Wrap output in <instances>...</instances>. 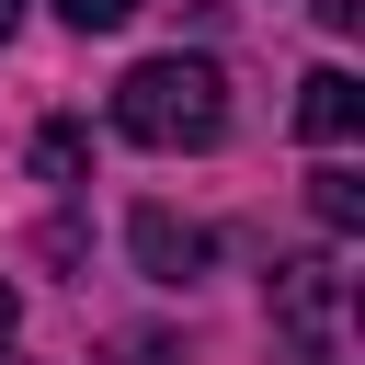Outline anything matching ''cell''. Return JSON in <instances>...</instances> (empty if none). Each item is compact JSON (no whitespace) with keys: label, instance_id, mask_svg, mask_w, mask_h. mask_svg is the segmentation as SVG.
<instances>
[{"label":"cell","instance_id":"8992f818","mask_svg":"<svg viewBox=\"0 0 365 365\" xmlns=\"http://www.w3.org/2000/svg\"><path fill=\"white\" fill-rule=\"evenodd\" d=\"M34 171H46V182H80V171H91V125H68V114L34 125Z\"/></svg>","mask_w":365,"mask_h":365},{"label":"cell","instance_id":"7a4b0ae2","mask_svg":"<svg viewBox=\"0 0 365 365\" xmlns=\"http://www.w3.org/2000/svg\"><path fill=\"white\" fill-rule=\"evenodd\" d=\"M331 297H342L331 262H274V331H285V365H342V342H331Z\"/></svg>","mask_w":365,"mask_h":365},{"label":"cell","instance_id":"9c48e42d","mask_svg":"<svg viewBox=\"0 0 365 365\" xmlns=\"http://www.w3.org/2000/svg\"><path fill=\"white\" fill-rule=\"evenodd\" d=\"M308 11H319L331 34H354V23H365V0H308Z\"/></svg>","mask_w":365,"mask_h":365},{"label":"cell","instance_id":"5b68a950","mask_svg":"<svg viewBox=\"0 0 365 365\" xmlns=\"http://www.w3.org/2000/svg\"><path fill=\"white\" fill-rule=\"evenodd\" d=\"M308 205H319V228H331V240H354V228H365V182H354L342 160H319V171H308Z\"/></svg>","mask_w":365,"mask_h":365},{"label":"cell","instance_id":"277c9868","mask_svg":"<svg viewBox=\"0 0 365 365\" xmlns=\"http://www.w3.org/2000/svg\"><path fill=\"white\" fill-rule=\"evenodd\" d=\"M354 125H365V80H354V68H308V91H297V137L342 148Z\"/></svg>","mask_w":365,"mask_h":365},{"label":"cell","instance_id":"30bf717a","mask_svg":"<svg viewBox=\"0 0 365 365\" xmlns=\"http://www.w3.org/2000/svg\"><path fill=\"white\" fill-rule=\"evenodd\" d=\"M11 331H23V297H11V285H0V342H11Z\"/></svg>","mask_w":365,"mask_h":365},{"label":"cell","instance_id":"3957f363","mask_svg":"<svg viewBox=\"0 0 365 365\" xmlns=\"http://www.w3.org/2000/svg\"><path fill=\"white\" fill-rule=\"evenodd\" d=\"M125 251H137L148 285H194V274H205V228L171 217V205H137V217H125Z\"/></svg>","mask_w":365,"mask_h":365},{"label":"cell","instance_id":"52a82bcc","mask_svg":"<svg viewBox=\"0 0 365 365\" xmlns=\"http://www.w3.org/2000/svg\"><path fill=\"white\" fill-rule=\"evenodd\" d=\"M137 11H148V0H57L68 34H114V23H137Z\"/></svg>","mask_w":365,"mask_h":365},{"label":"cell","instance_id":"6da1fadb","mask_svg":"<svg viewBox=\"0 0 365 365\" xmlns=\"http://www.w3.org/2000/svg\"><path fill=\"white\" fill-rule=\"evenodd\" d=\"M114 137H137V148H217L228 137V68L217 57H137L114 80Z\"/></svg>","mask_w":365,"mask_h":365},{"label":"cell","instance_id":"ba28073f","mask_svg":"<svg viewBox=\"0 0 365 365\" xmlns=\"http://www.w3.org/2000/svg\"><path fill=\"white\" fill-rule=\"evenodd\" d=\"M114 365H182V354H171L160 331H125V342H114Z\"/></svg>","mask_w":365,"mask_h":365},{"label":"cell","instance_id":"8fae6325","mask_svg":"<svg viewBox=\"0 0 365 365\" xmlns=\"http://www.w3.org/2000/svg\"><path fill=\"white\" fill-rule=\"evenodd\" d=\"M11 34H23V0H0V46H11Z\"/></svg>","mask_w":365,"mask_h":365}]
</instances>
